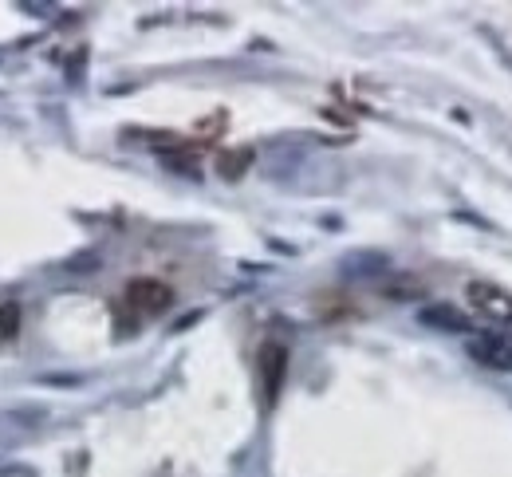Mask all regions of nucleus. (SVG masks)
Listing matches in <instances>:
<instances>
[{
    "label": "nucleus",
    "instance_id": "obj_1",
    "mask_svg": "<svg viewBox=\"0 0 512 477\" xmlns=\"http://www.w3.org/2000/svg\"><path fill=\"white\" fill-rule=\"evenodd\" d=\"M123 304L134 316H162L174 304V288L158 276H134L123 288Z\"/></svg>",
    "mask_w": 512,
    "mask_h": 477
},
{
    "label": "nucleus",
    "instance_id": "obj_2",
    "mask_svg": "<svg viewBox=\"0 0 512 477\" xmlns=\"http://www.w3.org/2000/svg\"><path fill=\"white\" fill-rule=\"evenodd\" d=\"M465 304L489 320V324H512V292H505L501 284H489V280H469L465 284Z\"/></svg>",
    "mask_w": 512,
    "mask_h": 477
},
{
    "label": "nucleus",
    "instance_id": "obj_3",
    "mask_svg": "<svg viewBox=\"0 0 512 477\" xmlns=\"http://www.w3.org/2000/svg\"><path fill=\"white\" fill-rule=\"evenodd\" d=\"M469 355L481 363V367H493V371H512V332H477L469 336Z\"/></svg>",
    "mask_w": 512,
    "mask_h": 477
},
{
    "label": "nucleus",
    "instance_id": "obj_4",
    "mask_svg": "<svg viewBox=\"0 0 512 477\" xmlns=\"http://www.w3.org/2000/svg\"><path fill=\"white\" fill-rule=\"evenodd\" d=\"M288 371V347L284 343H264L260 351V383H264V403H276L280 383Z\"/></svg>",
    "mask_w": 512,
    "mask_h": 477
},
{
    "label": "nucleus",
    "instance_id": "obj_5",
    "mask_svg": "<svg viewBox=\"0 0 512 477\" xmlns=\"http://www.w3.org/2000/svg\"><path fill=\"white\" fill-rule=\"evenodd\" d=\"M422 324H430V328H446V332H465V328H469V320H465L457 308H449V304L422 308Z\"/></svg>",
    "mask_w": 512,
    "mask_h": 477
},
{
    "label": "nucleus",
    "instance_id": "obj_6",
    "mask_svg": "<svg viewBox=\"0 0 512 477\" xmlns=\"http://www.w3.org/2000/svg\"><path fill=\"white\" fill-rule=\"evenodd\" d=\"M16 332H20V304L0 300V343L16 340Z\"/></svg>",
    "mask_w": 512,
    "mask_h": 477
}]
</instances>
